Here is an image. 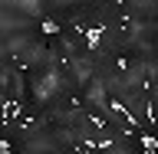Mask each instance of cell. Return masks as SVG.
I'll list each match as a JSON object with an SVG mask.
<instances>
[{
	"instance_id": "1",
	"label": "cell",
	"mask_w": 158,
	"mask_h": 154,
	"mask_svg": "<svg viewBox=\"0 0 158 154\" xmlns=\"http://www.w3.org/2000/svg\"><path fill=\"white\" fill-rule=\"evenodd\" d=\"M102 33H106V26H99V23H96V26H89V30H82L86 46H89V49H96V46H99V39H102Z\"/></svg>"
},
{
	"instance_id": "2",
	"label": "cell",
	"mask_w": 158,
	"mask_h": 154,
	"mask_svg": "<svg viewBox=\"0 0 158 154\" xmlns=\"http://www.w3.org/2000/svg\"><path fill=\"white\" fill-rule=\"evenodd\" d=\"M40 33H43V36H56L59 23H56V20H43V23H40Z\"/></svg>"
},
{
	"instance_id": "3",
	"label": "cell",
	"mask_w": 158,
	"mask_h": 154,
	"mask_svg": "<svg viewBox=\"0 0 158 154\" xmlns=\"http://www.w3.org/2000/svg\"><path fill=\"white\" fill-rule=\"evenodd\" d=\"M0 154H13V148H10V141H3V138H0Z\"/></svg>"
}]
</instances>
